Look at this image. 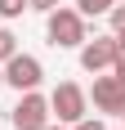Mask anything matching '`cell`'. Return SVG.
<instances>
[{"label":"cell","mask_w":125,"mask_h":130,"mask_svg":"<svg viewBox=\"0 0 125 130\" xmlns=\"http://www.w3.org/2000/svg\"><path fill=\"white\" fill-rule=\"evenodd\" d=\"M45 31H49L54 50H76V45L85 40V13L67 9V5H54V9L45 13Z\"/></svg>","instance_id":"obj_1"},{"label":"cell","mask_w":125,"mask_h":130,"mask_svg":"<svg viewBox=\"0 0 125 130\" xmlns=\"http://www.w3.org/2000/svg\"><path fill=\"white\" fill-rule=\"evenodd\" d=\"M89 112V94L76 85V81H58L49 94V117H58L62 126H72V121H80Z\"/></svg>","instance_id":"obj_2"},{"label":"cell","mask_w":125,"mask_h":130,"mask_svg":"<svg viewBox=\"0 0 125 130\" xmlns=\"http://www.w3.org/2000/svg\"><path fill=\"white\" fill-rule=\"evenodd\" d=\"M0 72H5V85H13V90H36L40 81H45V67H40V58H31V54H9L5 63H0Z\"/></svg>","instance_id":"obj_3"},{"label":"cell","mask_w":125,"mask_h":130,"mask_svg":"<svg viewBox=\"0 0 125 130\" xmlns=\"http://www.w3.org/2000/svg\"><path fill=\"white\" fill-rule=\"evenodd\" d=\"M89 99H94V112H103V117H121L125 112V81L116 76H98L94 72V90H89Z\"/></svg>","instance_id":"obj_4"},{"label":"cell","mask_w":125,"mask_h":130,"mask_svg":"<svg viewBox=\"0 0 125 130\" xmlns=\"http://www.w3.org/2000/svg\"><path fill=\"white\" fill-rule=\"evenodd\" d=\"M49 121V99L40 90H23L13 103V130H40Z\"/></svg>","instance_id":"obj_5"},{"label":"cell","mask_w":125,"mask_h":130,"mask_svg":"<svg viewBox=\"0 0 125 130\" xmlns=\"http://www.w3.org/2000/svg\"><path fill=\"white\" fill-rule=\"evenodd\" d=\"M76 50H80V67L85 72H103V67H112V58L121 54V45H116V36H94V40L85 36Z\"/></svg>","instance_id":"obj_6"},{"label":"cell","mask_w":125,"mask_h":130,"mask_svg":"<svg viewBox=\"0 0 125 130\" xmlns=\"http://www.w3.org/2000/svg\"><path fill=\"white\" fill-rule=\"evenodd\" d=\"M112 5H116V0H76V9L85 13V18H98V13H107Z\"/></svg>","instance_id":"obj_7"},{"label":"cell","mask_w":125,"mask_h":130,"mask_svg":"<svg viewBox=\"0 0 125 130\" xmlns=\"http://www.w3.org/2000/svg\"><path fill=\"white\" fill-rule=\"evenodd\" d=\"M9 54H18V36H13V31H5V27H0V63H5Z\"/></svg>","instance_id":"obj_8"},{"label":"cell","mask_w":125,"mask_h":130,"mask_svg":"<svg viewBox=\"0 0 125 130\" xmlns=\"http://www.w3.org/2000/svg\"><path fill=\"white\" fill-rule=\"evenodd\" d=\"M107 23H112V31H125V0H116L107 9Z\"/></svg>","instance_id":"obj_9"},{"label":"cell","mask_w":125,"mask_h":130,"mask_svg":"<svg viewBox=\"0 0 125 130\" xmlns=\"http://www.w3.org/2000/svg\"><path fill=\"white\" fill-rule=\"evenodd\" d=\"M27 0H0V18H23Z\"/></svg>","instance_id":"obj_10"},{"label":"cell","mask_w":125,"mask_h":130,"mask_svg":"<svg viewBox=\"0 0 125 130\" xmlns=\"http://www.w3.org/2000/svg\"><path fill=\"white\" fill-rule=\"evenodd\" d=\"M72 130H107V126H103L98 117H89V112H85L80 121H72Z\"/></svg>","instance_id":"obj_11"},{"label":"cell","mask_w":125,"mask_h":130,"mask_svg":"<svg viewBox=\"0 0 125 130\" xmlns=\"http://www.w3.org/2000/svg\"><path fill=\"white\" fill-rule=\"evenodd\" d=\"M58 0H27V9H36V13H49Z\"/></svg>","instance_id":"obj_12"},{"label":"cell","mask_w":125,"mask_h":130,"mask_svg":"<svg viewBox=\"0 0 125 130\" xmlns=\"http://www.w3.org/2000/svg\"><path fill=\"white\" fill-rule=\"evenodd\" d=\"M112 72H116V76L125 81V54H116V58H112Z\"/></svg>","instance_id":"obj_13"},{"label":"cell","mask_w":125,"mask_h":130,"mask_svg":"<svg viewBox=\"0 0 125 130\" xmlns=\"http://www.w3.org/2000/svg\"><path fill=\"white\" fill-rule=\"evenodd\" d=\"M112 36H116V45H121V54H125V31H112Z\"/></svg>","instance_id":"obj_14"},{"label":"cell","mask_w":125,"mask_h":130,"mask_svg":"<svg viewBox=\"0 0 125 130\" xmlns=\"http://www.w3.org/2000/svg\"><path fill=\"white\" fill-rule=\"evenodd\" d=\"M40 130H67V126H62V121H58V126H49V121H45V126H40Z\"/></svg>","instance_id":"obj_15"},{"label":"cell","mask_w":125,"mask_h":130,"mask_svg":"<svg viewBox=\"0 0 125 130\" xmlns=\"http://www.w3.org/2000/svg\"><path fill=\"white\" fill-rule=\"evenodd\" d=\"M0 85H5V72H0Z\"/></svg>","instance_id":"obj_16"},{"label":"cell","mask_w":125,"mask_h":130,"mask_svg":"<svg viewBox=\"0 0 125 130\" xmlns=\"http://www.w3.org/2000/svg\"><path fill=\"white\" fill-rule=\"evenodd\" d=\"M121 117H125V112H121Z\"/></svg>","instance_id":"obj_17"}]
</instances>
